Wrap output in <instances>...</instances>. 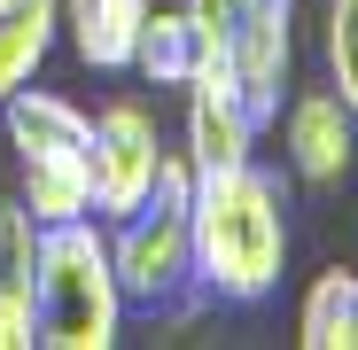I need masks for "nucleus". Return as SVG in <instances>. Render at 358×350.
<instances>
[{
	"label": "nucleus",
	"instance_id": "f257e3e1",
	"mask_svg": "<svg viewBox=\"0 0 358 350\" xmlns=\"http://www.w3.org/2000/svg\"><path fill=\"white\" fill-rule=\"evenodd\" d=\"M187 233H195V280L226 304H257L280 288L288 265V203L280 180L257 163H218L195 171L187 195Z\"/></svg>",
	"mask_w": 358,
	"mask_h": 350
},
{
	"label": "nucleus",
	"instance_id": "f03ea898",
	"mask_svg": "<svg viewBox=\"0 0 358 350\" xmlns=\"http://www.w3.org/2000/svg\"><path fill=\"white\" fill-rule=\"evenodd\" d=\"M8 117V148L24 163V210L39 226H63L94 210V117L47 86H16L0 101Z\"/></svg>",
	"mask_w": 358,
	"mask_h": 350
},
{
	"label": "nucleus",
	"instance_id": "7ed1b4c3",
	"mask_svg": "<svg viewBox=\"0 0 358 350\" xmlns=\"http://www.w3.org/2000/svg\"><path fill=\"white\" fill-rule=\"evenodd\" d=\"M125 319V288H117L109 242L86 218L39 226V327L31 342L47 350H109Z\"/></svg>",
	"mask_w": 358,
	"mask_h": 350
},
{
	"label": "nucleus",
	"instance_id": "20e7f679",
	"mask_svg": "<svg viewBox=\"0 0 358 350\" xmlns=\"http://www.w3.org/2000/svg\"><path fill=\"white\" fill-rule=\"evenodd\" d=\"M187 195H195V163L164 148V163H156V195H148L141 210H125V218H117V233H109V265H117L125 304H171L179 288L195 280Z\"/></svg>",
	"mask_w": 358,
	"mask_h": 350
},
{
	"label": "nucleus",
	"instance_id": "39448f33",
	"mask_svg": "<svg viewBox=\"0 0 358 350\" xmlns=\"http://www.w3.org/2000/svg\"><path fill=\"white\" fill-rule=\"evenodd\" d=\"M296 0H242L218 31V63H226V86L242 94V109L257 125L280 117V86H288V63H296Z\"/></svg>",
	"mask_w": 358,
	"mask_h": 350
},
{
	"label": "nucleus",
	"instance_id": "423d86ee",
	"mask_svg": "<svg viewBox=\"0 0 358 350\" xmlns=\"http://www.w3.org/2000/svg\"><path fill=\"white\" fill-rule=\"evenodd\" d=\"M156 163H164V140H156V117L141 101H109L94 117V218H125L156 195Z\"/></svg>",
	"mask_w": 358,
	"mask_h": 350
},
{
	"label": "nucleus",
	"instance_id": "0eeeda50",
	"mask_svg": "<svg viewBox=\"0 0 358 350\" xmlns=\"http://www.w3.org/2000/svg\"><path fill=\"white\" fill-rule=\"evenodd\" d=\"M257 148V117L242 109V94L226 86V63L210 47V63L187 78V163L195 171H218V163H250Z\"/></svg>",
	"mask_w": 358,
	"mask_h": 350
},
{
	"label": "nucleus",
	"instance_id": "6e6552de",
	"mask_svg": "<svg viewBox=\"0 0 358 350\" xmlns=\"http://www.w3.org/2000/svg\"><path fill=\"white\" fill-rule=\"evenodd\" d=\"M350 148H358V117L343 109V94H296L288 101V163H296V180H312V187H335L343 171H350Z\"/></svg>",
	"mask_w": 358,
	"mask_h": 350
},
{
	"label": "nucleus",
	"instance_id": "1a4fd4ad",
	"mask_svg": "<svg viewBox=\"0 0 358 350\" xmlns=\"http://www.w3.org/2000/svg\"><path fill=\"white\" fill-rule=\"evenodd\" d=\"M39 327V218L0 210V350H31Z\"/></svg>",
	"mask_w": 358,
	"mask_h": 350
},
{
	"label": "nucleus",
	"instance_id": "9d476101",
	"mask_svg": "<svg viewBox=\"0 0 358 350\" xmlns=\"http://www.w3.org/2000/svg\"><path fill=\"white\" fill-rule=\"evenodd\" d=\"M156 0H63V31L86 71H133V39Z\"/></svg>",
	"mask_w": 358,
	"mask_h": 350
},
{
	"label": "nucleus",
	"instance_id": "9b49d317",
	"mask_svg": "<svg viewBox=\"0 0 358 350\" xmlns=\"http://www.w3.org/2000/svg\"><path fill=\"white\" fill-rule=\"evenodd\" d=\"M210 47H218V31H203L187 8H148V24L133 39V71L148 86H187L210 63Z\"/></svg>",
	"mask_w": 358,
	"mask_h": 350
},
{
	"label": "nucleus",
	"instance_id": "f8f14e48",
	"mask_svg": "<svg viewBox=\"0 0 358 350\" xmlns=\"http://www.w3.org/2000/svg\"><path fill=\"white\" fill-rule=\"evenodd\" d=\"M55 31H63V0H0V101L39 78Z\"/></svg>",
	"mask_w": 358,
	"mask_h": 350
},
{
	"label": "nucleus",
	"instance_id": "ddd939ff",
	"mask_svg": "<svg viewBox=\"0 0 358 350\" xmlns=\"http://www.w3.org/2000/svg\"><path fill=\"white\" fill-rule=\"evenodd\" d=\"M350 304H358V272H320L304 312H296V342L304 350H350Z\"/></svg>",
	"mask_w": 358,
	"mask_h": 350
},
{
	"label": "nucleus",
	"instance_id": "4468645a",
	"mask_svg": "<svg viewBox=\"0 0 358 350\" xmlns=\"http://www.w3.org/2000/svg\"><path fill=\"white\" fill-rule=\"evenodd\" d=\"M327 86L358 117V0H327Z\"/></svg>",
	"mask_w": 358,
	"mask_h": 350
},
{
	"label": "nucleus",
	"instance_id": "2eb2a0df",
	"mask_svg": "<svg viewBox=\"0 0 358 350\" xmlns=\"http://www.w3.org/2000/svg\"><path fill=\"white\" fill-rule=\"evenodd\" d=\"M242 8V0H187V16L203 24V31H226V16Z\"/></svg>",
	"mask_w": 358,
	"mask_h": 350
},
{
	"label": "nucleus",
	"instance_id": "dca6fc26",
	"mask_svg": "<svg viewBox=\"0 0 358 350\" xmlns=\"http://www.w3.org/2000/svg\"><path fill=\"white\" fill-rule=\"evenodd\" d=\"M350 350H358V304H350Z\"/></svg>",
	"mask_w": 358,
	"mask_h": 350
}]
</instances>
